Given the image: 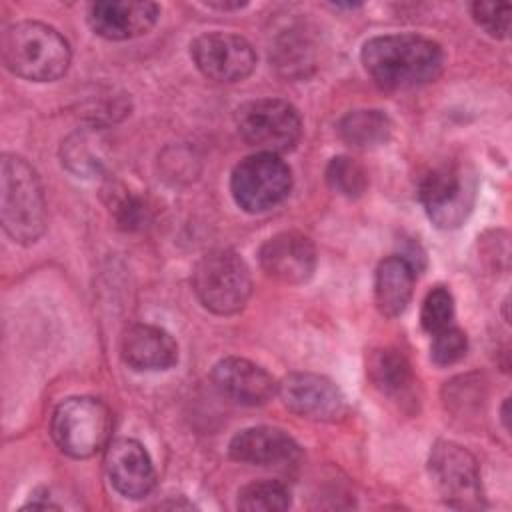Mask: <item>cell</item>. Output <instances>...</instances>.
I'll use <instances>...</instances> for the list:
<instances>
[{
    "instance_id": "1",
    "label": "cell",
    "mask_w": 512,
    "mask_h": 512,
    "mask_svg": "<svg viewBox=\"0 0 512 512\" xmlns=\"http://www.w3.org/2000/svg\"><path fill=\"white\" fill-rule=\"evenodd\" d=\"M366 74L382 90H412L434 82L444 66L442 48L418 34L374 36L362 46Z\"/></svg>"
},
{
    "instance_id": "2",
    "label": "cell",
    "mask_w": 512,
    "mask_h": 512,
    "mask_svg": "<svg viewBox=\"0 0 512 512\" xmlns=\"http://www.w3.org/2000/svg\"><path fill=\"white\" fill-rule=\"evenodd\" d=\"M0 52L12 74L32 82L58 80L66 74L72 58L66 38L36 20H22L4 28Z\"/></svg>"
},
{
    "instance_id": "3",
    "label": "cell",
    "mask_w": 512,
    "mask_h": 512,
    "mask_svg": "<svg viewBox=\"0 0 512 512\" xmlns=\"http://www.w3.org/2000/svg\"><path fill=\"white\" fill-rule=\"evenodd\" d=\"M0 216L4 232L18 244H34L46 230V202L36 170L16 154L0 160Z\"/></svg>"
},
{
    "instance_id": "4",
    "label": "cell",
    "mask_w": 512,
    "mask_h": 512,
    "mask_svg": "<svg viewBox=\"0 0 512 512\" xmlns=\"http://www.w3.org/2000/svg\"><path fill=\"white\" fill-rule=\"evenodd\" d=\"M192 286L204 308L228 316L246 306L252 278L246 262L234 250L220 248L198 260L192 272Z\"/></svg>"
},
{
    "instance_id": "5",
    "label": "cell",
    "mask_w": 512,
    "mask_h": 512,
    "mask_svg": "<svg viewBox=\"0 0 512 512\" xmlns=\"http://www.w3.org/2000/svg\"><path fill=\"white\" fill-rule=\"evenodd\" d=\"M50 432L64 454L72 458H90L108 444L112 416L102 400L72 396L56 406Z\"/></svg>"
},
{
    "instance_id": "6",
    "label": "cell",
    "mask_w": 512,
    "mask_h": 512,
    "mask_svg": "<svg viewBox=\"0 0 512 512\" xmlns=\"http://www.w3.org/2000/svg\"><path fill=\"white\" fill-rule=\"evenodd\" d=\"M240 136L260 152L282 154L292 150L302 136L298 110L280 98H258L236 110Z\"/></svg>"
},
{
    "instance_id": "7",
    "label": "cell",
    "mask_w": 512,
    "mask_h": 512,
    "mask_svg": "<svg viewBox=\"0 0 512 512\" xmlns=\"http://www.w3.org/2000/svg\"><path fill=\"white\" fill-rule=\"evenodd\" d=\"M292 188V172L288 164L270 152H256L240 160L230 176V192L234 202L250 212H266L278 206Z\"/></svg>"
},
{
    "instance_id": "8",
    "label": "cell",
    "mask_w": 512,
    "mask_h": 512,
    "mask_svg": "<svg viewBox=\"0 0 512 512\" xmlns=\"http://www.w3.org/2000/svg\"><path fill=\"white\" fill-rule=\"evenodd\" d=\"M428 470L446 506L456 510L484 508L478 462L466 448L450 440H438L430 450Z\"/></svg>"
},
{
    "instance_id": "9",
    "label": "cell",
    "mask_w": 512,
    "mask_h": 512,
    "mask_svg": "<svg viewBox=\"0 0 512 512\" xmlns=\"http://www.w3.org/2000/svg\"><path fill=\"white\" fill-rule=\"evenodd\" d=\"M476 184L458 164H440L418 182V200L438 228L460 226L472 210Z\"/></svg>"
},
{
    "instance_id": "10",
    "label": "cell",
    "mask_w": 512,
    "mask_h": 512,
    "mask_svg": "<svg viewBox=\"0 0 512 512\" xmlns=\"http://www.w3.org/2000/svg\"><path fill=\"white\" fill-rule=\"evenodd\" d=\"M190 56L196 68L216 82H240L256 66L252 44L230 32H206L190 44Z\"/></svg>"
},
{
    "instance_id": "11",
    "label": "cell",
    "mask_w": 512,
    "mask_h": 512,
    "mask_svg": "<svg viewBox=\"0 0 512 512\" xmlns=\"http://www.w3.org/2000/svg\"><path fill=\"white\" fill-rule=\"evenodd\" d=\"M282 404L308 420L330 422L344 414L346 402L340 388L326 376L312 372H292L278 384Z\"/></svg>"
},
{
    "instance_id": "12",
    "label": "cell",
    "mask_w": 512,
    "mask_h": 512,
    "mask_svg": "<svg viewBox=\"0 0 512 512\" xmlns=\"http://www.w3.org/2000/svg\"><path fill=\"white\" fill-rule=\"evenodd\" d=\"M106 474L112 488L124 498H144L156 482L146 448L132 438H118L106 448Z\"/></svg>"
},
{
    "instance_id": "13",
    "label": "cell",
    "mask_w": 512,
    "mask_h": 512,
    "mask_svg": "<svg viewBox=\"0 0 512 512\" xmlns=\"http://www.w3.org/2000/svg\"><path fill=\"white\" fill-rule=\"evenodd\" d=\"M160 14L154 2L104 0L88 8V24L94 34L106 40H132L148 34Z\"/></svg>"
},
{
    "instance_id": "14",
    "label": "cell",
    "mask_w": 512,
    "mask_h": 512,
    "mask_svg": "<svg viewBox=\"0 0 512 512\" xmlns=\"http://www.w3.org/2000/svg\"><path fill=\"white\" fill-rule=\"evenodd\" d=\"M260 264L278 282L302 284L316 270V250L304 234L280 232L262 244Z\"/></svg>"
},
{
    "instance_id": "15",
    "label": "cell",
    "mask_w": 512,
    "mask_h": 512,
    "mask_svg": "<svg viewBox=\"0 0 512 512\" xmlns=\"http://www.w3.org/2000/svg\"><path fill=\"white\" fill-rule=\"evenodd\" d=\"M212 380L216 388L230 400L244 406H260L278 394L276 380L258 364L228 356L214 364Z\"/></svg>"
},
{
    "instance_id": "16",
    "label": "cell",
    "mask_w": 512,
    "mask_h": 512,
    "mask_svg": "<svg viewBox=\"0 0 512 512\" xmlns=\"http://www.w3.org/2000/svg\"><path fill=\"white\" fill-rule=\"evenodd\" d=\"M230 458L252 466H290L300 458L296 440L280 428L254 426L238 432L228 446Z\"/></svg>"
},
{
    "instance_id": "17",
    "label": "cell",
    "mask_w": 512,
    "mask_h": 512,
    "mask_svg": "<svg viewBox=\"0 0 512 512\" xmlns=\"http://www.w3.org/2000/svg\"><path fill=\"white\" fill-rule=\"evenodd\" d=\"M120 356L132 370H168L178 362V344L160 326L134 324L122 334Z\"/></svg>"
},
{
    "instance_id": "18",
    "label": "cell",
    "mask_w": 512,
    "mask_h": 512,
    "mask_svg": "<svg viewBox=\"0 0 512 512\" xmlns=\"http://www.w3.org/2000/svg\"><path fill=\"white\" fill-rule=\"evenodd\" d=\"M414 276V264L404 256H388L378 264L374 300L380 314L396 318L406 310L414 290Z\"/></svg>"
},
{
    "instance_id": "19",
    "label": "cell",
    "mask_w": 512,
    "mask_h": 512,
    "mask_svg": "<svg viewBox=\"0 0 512 512\" xmlns=\"http://www.w3.org/2000/svg\"><path fill=\"white\" fill-rule=\"evenodd\" d=\"M338 134L352 148L372 150L390 140L392 120L388 118V114L376 108L352 110L340 118Z\"/></svg>"
},
{
    "instance_id": "20",
    "label": "cell",
    "mask_w": 512,
    "mask_h": 512,
    "mask_svg": "<svg viewBox=\"0 0 512 512\" xmlns=\"http://www.w3.org/2000/svg\"><path fill=\"white\" fill-rule=\"evenodd\" d=\"M368 376L372 384L386 396L404 398L412 392L414 376L408 360L398 350H376L368 360Z\"/></svg>"
},
{
    "instance_id": "21",
    "label": "cell",
    "mask_w": 512,
    "mask_h": 512,
    "mask_svg": "<svg viewBox=\"0 0 512 512\" xmlns=\"http://www.w3.org/2000/svg\"><path fill=\"white\" fill-rule=\"evenodd\" d=\"M62 164L78 176H94L102 170L100 138L96 132H76L62 144Z\"/></svg>"
},
{
    "instance_id": "22",
    "label": "cell",
    "mask_w": 512,
    "mask_h": 512,
    "mask_svg": "<svg viewBox=\"0 0 512 512\" xmlns=\"http://www.w3.org/2000/svg\"><path fill=\"white\" fill-rule=\"evenodd\" d=\"M236 506L246 512H280L290 506V492L276 480L250 482L240 488Z\"/></svg>"
},
{
    "instance_id": "23",
    "label": "cell",
    "mask_w": 512,
    "mask_h": 512,
    "mask_svg": "<svg viewBox=\"0 0 512 512\" xmlns=\"http://www.w3.org/2000/svg\"><path fill=\"white\" fill-rule=\"evenodd\" d=\"M328 186L346 198H358L368 188V174L360 162L350 156H336L326 166Z\"/></svg>"
},
{
    "instance_id": "24",
    "label": "cell",
    "mask_w": 512,
    "mask_h": 512,
    "mask_svg": "<svg viewBox=\"0 0 512 512\" xmlns=\"http://www.w3.org/2000/svg\"><path fill=\"white\" fill-rule=\"evenodd\" d=\"M110 214L116 220V224L126 230H142L150 218V208L144 198L132 194L124 186H112L110 188Z\"/></svg>"
},
{
    "instance_id": "25",
    "label": "cell",
    "mask_w": 512,
    "mask_h": 512,
    "mask_svg": "<svg viewBox=\"0 0 512 512\" xmlns=\"http://www.w3.org/2000/svg\"><path fill=\"white\" fill-rule=\"evenodd\" d=\"M454 322V298L446 286L432 288L420 310V324L428 334H436Z\"/></svg>"
},
{
    "instance_id": "26",
    "label": "cell",
    "mask_w": 512,
    "mask_h": 512,
    "mask_svg": "<svg viewBox=\"0 0 512 512\" xmlns=\"http://www.w3.org/2000/svg\"><path fill=\"white\" fill-rule=\"evenodd\" d=\"M466 350H468V338L454 324L432 334L430 358L438 366H450V364L458 362L460 358H464Z\"/></svg>"
},
{
    "instance_id": "27",
    "label": "cell",
    "mask_w": 512,
    "mask_h": 512,
    "mask_svg": "<svg viewBox=\"0 0 512 512\" xmlns=\"http://www.w3.org/2000/svg\"><path fill=\"white\" fill-rule=\"evenodd\" d=\"M472 18L486 34L494 38H506L510 30V4L508 2H474Z\"/></svg>"
},
{
    "instance_id": "28",
    "label": "cell",
    "mask_w": 512,
    "mask_h": 512,
    "mask_svg": "<svg viewBox=\"0 0 512 512\" xmlns=\"http://www.w3.org/2000/svg\"><path fill=\"white\" fill-rule=\"evenodd\" d=\"M208 6H212V8H220V10H232V8H242L244 6V2H234V4H208Z\"/></svg>"
}]
</instances>
